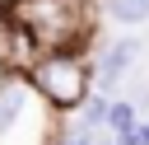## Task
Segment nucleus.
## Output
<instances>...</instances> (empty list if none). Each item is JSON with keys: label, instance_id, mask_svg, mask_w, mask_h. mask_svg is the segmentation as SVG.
<instances>
[{"label": "nucleus", "instance_id": "1", "mask_svg": "<svg viewBox=\"0 0 149 145\" xmlns=\"http://www.w3.org/2000/svg\"><path fill=\"white\" fill-rule=\"evenodd\" d=\"M5 19L19 23L37 51H93L102 14L93 0H14Z\"/></svg>", "mask_w": 149, "mask_h": 145}, {"label": "nucleus", "instance_id": "2", "mask_svg": "<svg viewBox=\"0 0 149 145\" xmlns=\"http://www.w3.org/2000/svg\"><path fill=\"white\" fill-rule=\"evenodd\" d=\"M23 80L51 112L65 117L93 94V51H42L23 70Z\"/></svg>", "mask_w": 149, "mask_h": 145}, {"label": "nucleus", "instance_id": "3", "mask_svg": "<svg viewBox=\"0 0 149 145\" xmlns=\"http://www.w3.org/2000/svg\"><path fill=\"white\" fill-rule=\"evenodd\" d=\"M140 56H144L140 37H107V42L98 37V47H93V89L107 94V98H116L121 84H126V75H135Z\"/></svg>", "mask_w": 149, "mask_h": 145}, {"label": "nucleus", "instance_id": "4", "mask_svg": "<svg viewBox=\"0 0 149 145\" xmlns=\"http://www.w3.org/2000/svg\"><path fill=\"white\" fill-rule=\"evenodd\" d=\"M93 5H98L102 19H112V23H121V28L149 23V0H93Z\"/></svg>", "mask_w": 149, "mask_h": 145}, {"label": "nucleus", "instance_id": "5", "mask_svg": "<svg viewBox=\"0 0 149 145\" xmlns=\"http://www.w3.org/2000/svg\"><path fill=\"white\" fill-rule=\"evenodd\" d=\"M135 126H140V108H135L126 94L107 98V122H102V131H107V136H126V131H135Z\"/></svg>", "mask_w": 149, "mask_h": 145}, {"label": "nucleus", "instance_id": "6", "mask_svg": "<svg viewBox=\"0 0 149 145\" xmlns=\"http://www.w3.org/2000/svg\"><path fill=\"white\" fill-rule=\"evenodd\" d=\"M121 94H126V98L140 108V117H149V80H140V70H135V75H126Z\"/></svg>", "mask_w": 149, "mask_h": 145}, {"label": "nucleus", "instance_id": "7", "mask_svg": "<svg viewBox=\"0 0 149 145\" xmlns=\"http://www.w3.org/2000/svg\"><path fill=\"white\" fill-rule=\"evenodd\" d=\"M51 145H93V136H79V131H65V126H61Z\"/></svg>", "mask_w": 149, "mask_h": 145}, {"label": "nucleus", "instance_id": "8", "mask_svg": "<svg viewBox=\"0 0 149 145\" xmlns=\"http://www.w3.org/2000/svg\"><path fill=\"white\" fill-rule=\"evenodd\" d=\"M112 140H116V145H144V136H140V126H135V131H126V136H112Z\"/></svg>", "mask_w": 149, "mask_h": 145}, {"label": "nucleus", "instance_id": "9", "mask_svg": "<svg viewBox=\"0 0 149 145\" xmlns=\"http://www.w3.org/2000/svg\"><path fill=\"white\" fill-rule=\"evenodd\" d=\"M9 75H14V70H9V61H5V47H0V84H5Z\"/></svg>", "mask_w": 149, "mask_h": 145}, {"label": "nucleus", "instance_id": "10", "mask_svg": "<svg viewBox=\"0 0 149 145\" xmlns=\"http://www.w3.org/2000/svg\"><path fill=\"white\" fill-rule=\"evenodd\" d=\"M140 136H144V145H149V117H140Z\"/></svg>", "mask_w": 149, "mask_h": 145}, {"label": "nucleus", "instance_id": "11", "mask_svg": "<svg viewBox=\"0 0 149 145\" xmlns=\"http://www.w3.org/2000/svg\"><path fill=\"white\" fill-rule=\"evenodd\" d=\"M93 145H116V140L112 136H93Z\"/></svg>", "mask_w": 149, "mask_h": 145}, {"label": "nucleus", "instance_id": "12", "mask_svg": "<svg viewBox=\"0 0 149 145\" xmlns=\"http://www.w3.org/2000/svg\"><path fill=\"white\" fill-rule=\"evenodd\" d=\"M9 5H14V0H0V19H5V14H9Z\"/></svg>", "mask_w": 149, "mask_h": 145}]
</instances>
